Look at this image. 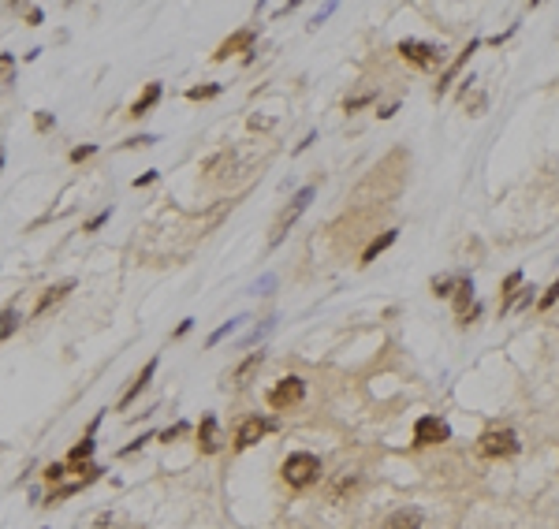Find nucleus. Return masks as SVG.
Listing matches in <instances>:
<instances>
[{
    "mask_svg": "<svg viewBox=\"0 0 559 529\" xmlns=\"http://www.w3.org/2000/svg\"><path fill=\"white\" fill-rule=\"evenodd\" d=\"M321 478V458L309 455V451H295L283 458V481L291 488H309Z\"/></svg>",
    "mask_w": 559,
    "mask_h": 529,
    "instance_id": "obj_1",
    "label": "nucleus"
},
{
    "mask_svg": "<svg viewBox=\"0 0 559 529\" xmlns=\"http://www.w3.org/2000/svg\"><path fill=\"white\" fill-rule=\"evenodd\" d=\"M477 451L485 455V458H507V455L518 451V436L511 429H489L477 440Z\"/></svg>",
    "mask_w": 559,
    "mask_h": 529,
    "instance_id": "obj_2",
    "label": "nucleus"
},
{
    "mask_svg": "<svg viewBox=\"0 0 559 529\" xmlns=\"http://www.w3.org/2000/svg\"><path fill=\"white\" fill-rule=\"evenodd\" d=\"M306 399V384H302V377H283L276 388L269 391V403L276 406V410H291V406H298Z\"/></svg>",
    "mask_w": 559,
    "mask_h": 529,
    "instance_id": "obj_3",
    "label": "nucleus"
},
{
    "mask_svg": "<svg viewBox=\"0 0 559 529\" xmlns=\"http://www.w3.org/2000/svg\"><path fill=\"white\" fill-rule=\"evenodd\" d=\"M444 440H451V429H448L444 418H433V414L418 418V425H414V444L429 447V444H444Z\"/></svg>",
    "mask_w": 559,
    "mask_h": 529,
    "instance_id": "obj_4",
    "label": "nucleus"
},
{
    "mask_svg": "<svg viewBox=\"0 0 559 529\" xmlns=\"http://www.w3.org/2000/svg\"><path fill=\"white\" fill-rule=\"evenodd\" d=\"M272 429H276V421H272V418H246L242 425H239V432H235V447H239V451H246V447H254Z\"/></svg>",
    "mask_w": 559,
    "mask_h": 529,
    "instance_id": "obj_5",
    "label": "nucleus"
},
{
    "mask_svg": "<svg viewBox=\"0 0 559 529\" xmlns=\"http://www.w3.org/2000/svg\"><path fill=\"white\" fill-rule=\"evenodd\" d=\"M399 56L407 63H418V68H433L444 52H440L436 45H425V42H399Z\"/></svg>",
    "mask_w": 559,
    "mask_h": 529,
    "instance_id": "obj_6",
    "label": "nucleus"
},
{
    "mask_svg": "<svg viewBox=\"0 0 559 529\" xmlns=\"http://www.w3.org/2000/svg\"><path fill=\"white\" fill-rule=\"evenodd\" d=\"M309 202H314V187H306V190H298V194H295V205H291V209H283V217L276 220V231H272V246H276V243L283 239L288 224H295L298 217L306 213V205H309Z\"/></svg>",
    "mask_w": 559,
    "mask_h": 529,
    "instance_id": "obj_7",
    "label": "nucleus"
},
{
    "mask_svg": "<svg viewBox=\"0 0 559 529\" xmlns=\"http://www.w3.org/2000/svg\"><path fill=\"white\" fill-rule=\"evenodd\" d=\"M220 425H216V418L213 414H205L202 418V429H198V447H202V455H216L220 451Z\"/></svg>",
    "mask_w": 559,
    "mask_h": 529,
    "instance_id": "obj_8",
    "label": "nucleus"
},
{
    "mask_svg": "<svg viewBox=\"0 0 559 529\" xmlns=\"http://www.w3.org/2000/svg\"><path fill=\"white\" fill-rule=\"evenodd\" d=\"M395 239H399V231H395V228H392V231H384V235H376V239H373V243L366 246V254H362V264H369V261H376V257H381V254H384V250L392 246Z\"/></svg>",
    "mask_w": 559,
    "mask_h": 529,
    "instance_id": "obj_9",
    "label": "nucleus"
},
{
    "mask_svg": "<svg viewBox=\"0 0 559 529\" xmlns=\"http://www.w3.org/2000/svg\"><path fill=\"white\" fill-rule=\"evenodd\" d=\"M254 45V30H242V34H235V37H228L224 45L216 49V60H228L231 52H239V49H250Z\"/></svg>",
    "mask_w": 559,
    "mask_h": 529,
    "instance_id": "obj_10",
    "label": "nucleus"
},
{
    "mask_svg": "<svg viewBox=\"0 0 559 529\" xmlns=\"http://www.w3.org/2000/svg\"><path fill=\"white\" fill-rule=\"evenodd\" d=\"M153 373H157V358H153V362H149V365L135 377V384H131V391H127L123 399H120V406H131V403H135V395H142V388L149 384V377H153Z\"/></svg>",
    "mask_w": 559,
    "mask_h": 529,
    "instance_id": "obj_11",
    "label": "nucleus"
},
{
    "mask_svg": "<svg viewBox=\"0 0 559 529\" xmlns=\"http://www.w3.org/2000/svg\"><path fill=\"white\" fill-rule=\"evenodd\" d=\"M257 365H262V351L250 354V358H242L235 369H231V384H246V380L254 377V369H257Z\"/></svg>",
    "mask_w": 559,
    "mask_h": 529,
    "instance_id": "obj_12",
    "label": "nucleus"
},
{
    "mask_svg": "<svg viewBox=\"0 0 559 529\" xmlns=\"http://www.w3.org/2000/svg\"><path fill=\"white\" fill-rule=\"evenodd\" d=\"M384 529H422V514L418 511H395L384 522Z\"/></svg>",
    "mask_w": 559,
    "mask_h": 529,
    "instance_id": "obj_13",
    "label": "nucleus"
},
{
    "mask_svg": "<svg viewBox=\"0 0 559 529\" xmlns=\"http://www.w3.org/2000/svg\"><path fill=\"white\" fill-rule=\"evenodd\" d=\"M157 101H161V83H149V86H146V94H142V97H138V101L131 104V116H142V112H149V109H153V104H157Z\"/></svg>",
    "mask_w": 559,
    "mask_h": 529,
    "instance_id": "obj_14",
    "label": "nucleus"
},
{
    "mask_svg": "<svg viewBox=\"0 0 559 529\" xmlns=\"http://www.w3.org/2000/svg\"><path fill=\"white\" fill-rule=\"evenodd\" d=\"M71 287H75L71 280H68V284H60V287H49V291H45V295H42V302H37V313H45L49 306H53V302H60V298H63V295H68V291H71Z\"/></svg>",
    "mask_w": 559,
    "mask_h": 529,
    "instance_id": "obj_15",
    "label": "nucleus"
},
{
    "mask_svg": "<svg viewBox=\"0 0 559 529\" xmlns=\"http://www.w3.org/2000/svg\"><path fill=\"white\" fill-rule=\"evenodd\" d=\"M474 49H477V42H470V45H466V49H462V56H459V60H455V63H451V68H448V75H444V78H440V83H436V94H444V90H448V83H451V75H455V71H459V68H462V63H466V56H470V52H474Z\"/></svg>",
    "mask_w": 559,
    "mask_h": 529,
    "instance_id": "obj_16",
    "label": "nucleus"
},
{
    "mask_svg": "<svg viewBox=\"0 0 559 529\" xmlns=\"http://www.w3.org/2000/svg\"><path fill=\"white\" fill-rule=\"evenodd\" d=\"M19 321H23V317H19L16 310H4V313H0V343H4L8 336H16Z\"/></svg>",
    "mask_w": 559,
    "mask_h": 529,
    "instance_id": "obj_17",
    "label": "nucleus"
},
{
    "mask_svg": "<svg viewBox=\"0 0 559 529\" xmlns=\"http://www.w3.org/2000/svg\"><path fill=\"white\" fill-rule=\"evenodd\" d=\"M11 78H16V56H11V52H0V90H4Z\"/></svg>",
    "mask_w": 559,
    "mask_h": 529,
    "instance_id": "obj_18",
    "label": "nucleus"
},
{
    "mask_svg": "<svg viewBox=\"0 0 559 529\" xmlns=\"http://www.w3.org/2000/svg\"><path fill=\"white\" fill-rule=\"evenodd\" d=\"M518 284H522V272H511V276L503 280V310L515 306V287H518Z\"/></svg>",
    "mask_w": 559,
    "mask_h": 529,
    "instance_id": "obj_19",
    "label": "nucleus"
},
{
    "mask_svg": "<svg viewBox=\"0 0 559 529\" xmlns=\"http://www.w3.org/2000/svg\"><path fill=\"white\" fill-rule=\"evenodd\" d=\"M90 429H97V421H94ZM90 436H94V432H90ZM90 436H86L82 444H75V447H71V458H75V462H79V458H90V451H94V440H90Z\"/></svg>",
    "mask_w": 559,
    "mask_h": 529,
    "instance_id": "obj_20",
    "label": "nucleus"
},
{
    "mask_svg": "<svg viewBox=\"0 0 559 529\" xmlns=\"http://www.w3.org/2000/svg\"><path fill=\"white\" fill-rule=\"evenodd\" d=\"M216 94H220V86H194V90H187L190 101H209V97H216Z\"/></svg>",
    "mask_w": 559,
    "mask_h": 529,
    "instance_id": "obj_21",
    "label": "nucleus"
},
{
    "mask_svg": "<svg viewBox=\"0 0 559 529\" xmlns=\"http://www.w3.org/2000/svg\"><path fill=\"white\" fill-rule=\"evenodd\" d=\"M555 298H559V280H555L548 291H544V298H541V310H552V302H555Z\"/></svg>",
    "mask_w": 559,
    "mask_h": 529,
    "instance_id": "obj_22",
    "label": "nucleus"
},
{
    "mask_svg": "<svg viewBox=\"0 0 559 529\" xmlns=\"http://www.w3.org/2000/svg\"><path fill=\"white\" fill-rule=\"evenodd\" d=\"M97 153V145H79V150H71V161L79 164V161H86V157H94Z\"/></svg>",
    "mask_w": 559,
    "mask_h": 529,
    "instance_id": "obj_23",
    "label": "nucleus"
},
{
    "mask_svg": "<svg viewBox=\"0 0 559 529\" xmlns=\"http://www.w3.org/2000/svg\"><path fill=\"white\" fill-rule=\"evenodd\" d=\"M433 295L436 298H448L451 295V280H433Z\"/></svg>",
    "mask_w": 559,
    "mask_h": 529,
    "instance_id": "obj_24",
    "label": "nucleus"
},
{
    "mask_svg": "<svg viewBox=\"0 0 559 529\" xmlns=\"http://www.w3.org/2000/svg\"><path fill=\"white\" fill-rule=\"evenodd\" d=\"M239 321H242V317H239ZM239 321H228V324H224V328H216V332H213V336H209V343H220V339H224V336H228V332H231V328H235V324H239Z\"/></svg>",
    "mask_w": 559,
    "mask_h": 529,
    "instance_id": "obj_25",
    "label": "nucleus"
},
{
    "mask_svg": "<svg viewBox=\"0 0 559 529\" xmlns=\"http://www.w3.org/2000/svg\"><path fill=\"white\" fill-rule=\"evenodd\" d=\"M183 432H187V425L179 421V425H172V429H164V432H161V440H168V444H172V436H183Z\"/></svg>",
    "mask_w": 559,
    "mask_h": 529,
    "instance_id": "obj_26",
    "label": "nucleus"
},
{
    "mask_svg": "<svg viewBox=\"0 0 559 529\" xmlns=\"http://www.w3.org/2000/svg\"><path fill=\"white\" fill-rule=\"evenodd\" d=\"M109 217H112V209H105V213H97L94 220H90V224H86V231H97V228H101V224H105Z\"/></svg>",
    "mask_w": 559,
    "mask_h": 529,
    "instance_id": "obj_27",
    "label": "nucleus"
},
{
    "mask_svg": "<svg viewBox=\"0 0 559 529\" xmlns=\"http://www.w3.org/2000/svg\"><path fill=\"white\" fill-rule=\"evenodd\" d=\"M45 478H49V481H60V478H63V466H60V462H53V466L45 470Z\"/></svg>",
    "mask_w": 559,
    "mask_h": 529,
    "instance_id": "obj_28",
    "label": "nucleus"
}]
</instances>
